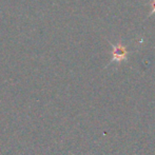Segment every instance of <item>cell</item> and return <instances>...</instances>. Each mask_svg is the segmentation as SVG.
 <instances>
[{
    "mask_svg": "<svg viewBox=\"0 0 155 155\" xmlns=\"http://www.w3.org/2000/svg\"><path fill=\"white\" fill-rule=\"evenodd\" d=\"M113 47V60H116V61H121V60L126 59L127 55H128V52H127L126 48L123 47L121 45H112Z\"/></svg>",
    "mask_w": 155,
    "mask_h": 155,
    "instance_id": "6da1fadb",
    "label": "cell"
},
{
    "mask_svg": "<svg viewBox=\"0 0 155 155\" xmlns=\"http://www.w3.org/2000/svg\"><path fill=\"white\" fill-rule=\"evenodd\" d=\"M151 6H152V11H151V13H150V15H151V14H154V13H155V0H152Z\"/></svg>",
    "mask_w": 155,
    "mask_h": 155,
    "instance_id": "7a4b0ae2",
    "label": "cell"
}]
</instances>
